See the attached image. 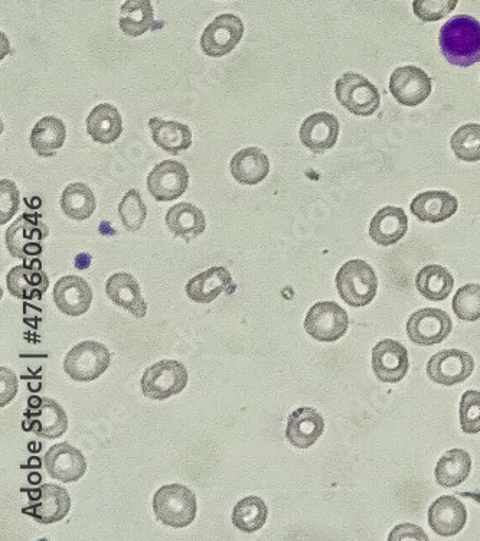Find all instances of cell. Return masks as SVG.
Returning <instances> with one entry per match:
<instances>
[{"mask_svg":"<svg viewBox=\"0 0 480 541\" xmlns=\"http://www.w3.org/2000/svg\"><path fill=\"white\" fill-rule=\"evenodd\" d=\"M440 50L457 67L480 63V22L469 15H456L440 29Z\"/></svg>","mask_w":480,"mask_h":541,"instance_id":"obj_1","label":"cell"},{"mask_svg":"<svg viewBox=\"0 0 480 541\" xmlns=\"http://www.w3.org/2000/svg\"><path fill=\"white\" fill-rule=\"evenodd\" d=\"M198 504L195 492L181 484L163 485L153 497L156 520L172 529H185L194 523Z\"/></svg>","mask_w":480,"mask_h":541,"instance_id":"obj_2","label":"cell"},{"mask_svg":"<svg viewBox=\"0 0 480 541\" xmlns=\"http://www.w3.org/2000/svg\"><path fill=\"white\" fill-rule=\"evenodd\" d=\"M336 288L342 301L352 308L370 305L378 290V277L364 260H349L336 275Z\"/></svg>","mask_w":480,"mask_h":541,"instance_id":"obj_3","label":"cell"},{"mask_svg":"<svg viewBox=\"0 0 480 541\" xmlns=\"http://www.w3.org/2000/svg\"><path fill=\"white\" fill-rule=\"evenodd\" d=\"M111 354L106 345L84 341L75 345L64 358V371L78 383H90L109 370Z\"/></svg>","mask_w":480,"mask_h":541,"instance_id":"obj_4","label":"cell"},{"mask_svg":"<svg viewBox=\"0 0 480 541\" xmlns=\"http://www.w3.org/2000/svg\"><path fill=\"white\" fill-rule=\"evenodd\" d=\"M188 380L189 374L184 364L176 360H162L146 368L140 387L148 399L163 402L182 393L188 386Z\"/></svg>","mask_w":480,"mask_h":541,"instance_id":"obj_5","label":"cell"},{"mask_svg":"<svg viewBox=\"0 0 480 541\" xmlns=\"http://www.w3.org/2000/svg\"><path fill=\"white\" fill-rule=\"evenodd\" d=\"M48 234L50 230L38 214H24L6 231V247L13 257L26 262L44 252L42 241L47 239Z\"/></svg>","mask_w":480,"mask_h":541,"instance_id":"obj_6","label":"cell"},{"mask_svg":"<svg viewBox=\"0 0 480 541\" xmlns=\"http://www.w3.org/2000/svg\"><path fill=\"white\" fill-rule=\"evenodd\" d=\"M335 94L339 103L357 116H372L381 106L380 91L361 74H344L336 81Z\"/></svg>","mask_w":480,"mask_h":541,"instance_id":"obj_7","label":"cell"},{"mask_svg":"<svg viewBox=\"0 0 480 541\" xmlns=\"http://www.w3.org/2000/svg\"><path fill=\"white\" fill-rule=\"evenodd\" d=\"M349 327L348 312L338 303L319 302L309 309L305 319L306 332L313 340L335 342L344 337Z\"/></svg>","mask_w":480,"mask_h":541,"instance_id":"obj_8","label":"cell"},{"mask_svg":"<svg viewBox=\"0 0 480 541\" xmlns=\"http://www.w3.org/2000/svg\"><path fill=\"white\" fill-rule=\"evenodd\" d=\"M243 35L244 24L237 15L225 13V15L217 16L202 32V51L208 57H225L240 44Z\"/></svg>","mask_w":480,"mask_h":541,"instance_id":"obj_9","label":"cell"},{"mask_svg":"<svg viewBox=\"0 0 480 541\" xmlns=\"http://www.w3.org/2000/svg\"><path fill=\"white\" fill-rule=\"evenodd\" d=\"M452 329L450 316L436 308L420 309L407 322L408 338L421 347L440 344L449 337Z\"/></svg>","mask_w":480,"mask_h":541,"instance_id":"obj_10","label":"cell"},{"mask_svg":"<svg viewBox=\"0 0 480 541\" xmlns=\"http://www.w3.org/2000/svg\"><path fill=\"white\" fill-rule=\"evenodd\" d=\"M189 187V172L181 162H160L148 175V189L152 198L158 202L178 200Z\"/></svg>","mask_w":480,"mask_h":541,"instance_id":"obj_11","label":"cell"},{"mask_svg":"<svg viewBox=\"0 0 480 541\" xmlns=\"http://www.w3.org/2000/svg\"><path fill=\"white\" fill-rule=\"evenodd\" d=\"M433 80L416 65L397 68L390 78V93L407 107L420 106L429 99Z\"/></svg>","mask_w":480,"mask_h":541,"instance_id":"obj_12","label":"cell"},{"mask_svg":"<svg viewBox=\"0 0 480 541\" xmlns=\"http://www.w3.org/2000/svg\"><path fill=\"white\" fill-rule=\"evenodd\" d=\"M475 360L466 351H440L427 363V376L442 386H455L472 376Z\"/></svg>","mask_w":480,"mask_h":541,"instance_id":"obj_13","label":"cell"},{"mask_svg":"<svg viewBox=\"0 0 480 541\" xmlns=\"http://www.w3.org/2000/svg\"><path fill=\"white\" fill-rule=\"evenodd\" d=\"M37 497L31 494V503L24 508L28 514L41 524H54L64 520L71 510V497L60 485L45 484L38 488Z\"/></svg>","mask_w":480,"mask_h":541,"instance_id":"obj_14","label":"cell"},{"mask_svg":"<svg viewBox=\"0 0 480 541\" xmlns=\"http://www.w3.org/2000/svg\"><path fill=\"white\" fill-rule=\"evenodd\" d=\"M410 368L407 348L394 340L378 342L372 350V370L382 383H398Z\"/></svg>","mask_w":480,"mask_h":541,"instance_id":"obj_15","label":"cell"},{"mask_svg":"<svg viewBox=\"0 0 480 541\" xmlns=\"http://www.w3.org/2000/svg\"><path fill=\"white\" fill-rule=\"evenodd\" d=\"M6 288L15 298L22 301H35L50 288V279L42 270L39 260H29L25 265L13 267L6 276Z\"/></svg>","mask_w":480,"mask_h":541,"instance_id":"obj_16","label":"cell"},{"mask_svg":"<svg viewBox=\"0 0 480 541\" xmlns=\"http://www.w3.org/2000/svg\"><path fill=\"white\" fill-rule=\"evenodd\" d=\"M44 465L51 478L64 484L77 482L87 472V461L83 453L65 442L57 443L45 453Z\"/></svg>","mask_w":480,"mask_h":541,"instance_id":"obj_17","label":"cell"},{"mask_svg":"<svg viewBox=\"0 0 480 541\" xmlns=\"http://www.w3.org/2000/svg\"><path fill=\"white\" fill-rule=\"evenodd\" d=\"M55 305L62 314L81 316L88 312L93 302V290L87 280L80 276L61 277L54 286Z\"/></svg>","mask_w":480,"mask_h":541,"instance_id":"obj_18","label":"cell"},{"mask_svg":"<svg viewBox=\"0 0 480 541\" xmlns=\"http://www.w3.org/2000/svg\"><path fill=\"white\" fill-rule=\"evenodd\" d=\"M341 125L336 116L328 112L313 113L300 127V140L313 153H323L336 145Z\"/></svg>","mask_w":480,"mask_h":541,"instance_id":"obj_19","label":"cell"},{"mask_svg":"<svg viewBox=\"0 0 480 541\" xmlns=\"http://www.w3.org/2000/svg\"><path fill=\"white\" fill-rule=\"evenodd\" d=\"M235 289L233 277L224 266H215L199 275L192 277L186 283V295L195 303L214 302L221 293L233 292Z\"/></svg>","mask_w":480,"mask_h":541,"instance_id":"obj_20","label":"cell"},{"mask_svg":"<svg viewBox=\"0 0 480 541\" xmlns=\"http://www.w3.org/2000/svg\"><path fill=\"white\" fill-rule=\"evenodd\" d=\"M466 521H468V510L452 495L437 498L429 508L431 530L439 536H456L466 526Z\"/></svg>","mask_w":480,"mask_h":541,"instance_id":"obj_21","label":"cell"},{"mask_svg":"<svg viewBox=\"0 0 480 541\" xmlns=\"http://www.w3.org/2000/svg\"><path fill=\"white\" fill-rule=\"evenodd\" d=\"M325 420L316 409L300 407L287 419L286 438L297 449H308L318 442Z\"/></svg>","mask_w":480,"mask_h":541,"instance_id":"obj_22","label":"cell"},{"mask_svg":"<svg viewBox=\"0 0 480 541\" xmlns=\"http://www.w3.org/2000/svg\"><path fill=\"white\" fill-rule=\"evenodd\" d=\"M106 293L114 305L126 309L135 318H145L148 305L142 296V289L130 273H114L106 282Z\"/></svg>","mask_w":480,"mask_h":541,"instance_id":"obj_23","label":"cell"},{"mask_svg":"<svg viewBox=\"0 0 480 541\" xmlns=\"http://www.w3.org/2000/svg\"><path fill=\"white\" fill-rule=\"evenodd\" d=\"M411 213L423 223H443L456 214L459 202L446 191L421 192L411 202Z\"/></svg>","mask_w":480,"mask_h":541,"instance_id":"obj_24","label":"cell"},{"mask_svg":"<svg viewBox=\"0 0 480 541\" xmlns=\"http://www.w3.org/2000/svg\"><path fill=\"white\" fill-rule=\"evenodd\" d=\"M29 430L42 439H57L68 429V417L61 404L55 400L41 399L37 412L28 415Z\"/></svg>","mask_w":480,"mask_h":541,"instance_id":"obj_25","label":"cell"},{"mask_svg":"<svg viewBox=\"0 0 480 541\" xmlns=\"http://www.w3.org/2000/svg\"><path fill=\"white\" fill-rule=\"evenodd\" d=\"M165 221L173 236L184 239L186 243L197 239L207 228V220L201 208L189 202L173 205Z\"/></svg>","mask_w":480,"mask_h":541,"instance_id":"obj_26","label":"cell"},{"mask_svg":"<svg viewBox=\"0 0 480 541\" xmlns=\"http://www.w3.org/2000/svg\"><path fill=\"white\" fill-rule=\"evenodd\" d=\"M230 171L238 184L259 185L270 174V161L266 153L251 146L235 153L231 159Z\"/></svg>","mask_w":480,"mask_h":541,"instance_id":"obj_27","label":"cell"},{"mask_svg":"<svg viewBox=\"0 0 480 541\" xmlns=\"http://www.w3.org/2000/svg\"><path fill=\"white\" fill-rule=\"evenodd\" d=\"M149 127L156 146L173 156L188 151L192 146L191 127L184 123L152 117L149 120Z\"/></svg>","mask_w":480,"mask_h":541,"instance_id":"obj_28","label":"cell"},{"mask_svg":"<svg viewBox=\"0 0 480 541\" xmlns=\"http://www.w3.org/2000/svg\"><path fill=\"white\" fill-rule=\"evenodd\" d=\"M408 231V217L403 208L385 207L372 218L370 236L380 246H393Z\"/></svg>","mask_w":480,"mask_h":541,"instance_id":"obj_29","label":"cell"},{"mask_svg":"<svg viewBox=\"0 0 480 541\" xmlns=\"http://www.w3.org/2000/svg\"><path fill=\"white\" fill-rule=\"evenodd\" d=\"M86 123L88 135L100 145L116 142L123 133L122 114L111 104L103 103L94 107Z\"/></svg>","mask_w":480,"mask_h":541,"instance_id":"obj_30","label":"cell"},{"mask_svg":"<svg viewBox=\"0 0 480 541\" xmlns=\"http://www.w3.org/2000/svg\"><path fill=\"white\" fill-rule=\"evenodd\" d=\"M120 29L127 37H142L148 31H156L162 28V24L156 22L150 0H126L120 8Z\"/></svg>","mask_w":480,"mask_h":541,"instance_id":"obj_31","label":"cell"},{"mask_svg":"<svg viewBox=\"0 0 480 541\" xmlns=\"http://www.w3.org/2000/svg\"><path fill=\"white\" fill-rule=\"evenodd\" d=\"M67 139V127L58 117L47 116L32 129L29 143L41 158H54Z\"/></svg>","mask_w":480,"mask_h":541,"instance_id":"obj_32","label":"cell"},{"mask_svg":"<svg viewBox=\"0 0 480 541\" xmlns=\"http://www.w3.org/2000/svg\"><path fill=\"white\" fill-rule=\"evenodd\" d=\"M470 471H472V458L468 451L452 449L439 459L434 475L440 487L453 488L463 484L468 479Z\"/></svg>","mask_w":480,"mask_h":541,"instance_id":"obj_33","label":"cell"},{"mask_svg":"<svg viewBox=\"0 0 480 541\" xmlns=\"http://www.w3.org/2000/svg\"><path fill=\"white\" fill-rule=\"evenodd\" d=\"M416 286L424 298L433 302H442L449 298L455 288V277L446 267L429 265L420 270L416 277Z\"/></svg>","mask_w":480,"mask_h":541,"instance_id":"obj_34","label":"cell"},{"mask_svg":"<svg viewBox=\"0 0 480 541\" xmlns=\"http://www.w3.org/2000/svg\"><path fill=\"white\" fill-rule=\"evenodd\" d=\"M97 208L96 197L88 185L74 182L61 195V210L70 220H88Z\"/></svg>","mask_w":480,"mask_h":541,"instance_id":"obj_35","label":"cell"},{"mask_svg":"<svg viewBox=\"0 0 480 541\" xmlns=\"http://www.w3.org/2000/svg\"><path fill=\"white\" fill-rule=\"evenodd\" d=\"M267 518H269V507L256 495H250L235 504L233 524L241 533L253 534L263 529Z\"/></svg>","mask_w":480,"mask_h":541,"instance_id":"obj_36","label":"cell"},{"mask_svg":"<svg viewBox=\"0 0 480 541\" xmlns=\"http://www.w3.org/2000/svg\"><path fill=\"white\" fill-rule=\"evenodd\" d=\"M450 146L456 158L465 162L480 161V125L468 123L456 130L450 139Z\"/></svg>","mask_w":480,"mask_h":541,"instance_id":"obj_37","label":"cell"},{"mask_svg":"<svg viewBox=\"0 0 480 541\" xmlns=\"http://www.w3.org/2000/svg\"><path fill=\"white\" fill-rule=\"evenodd\" d=\"M119 217L123 227L130 233H136L148 218V208L137 189H129L119 204Z\"/></svg>","mask_w":480,"mask_h":541,"instance_id":"obj_38","label":"cell"},{"mask_svg":"<svg viewBox=\"0 0 480 541\" xmlns=\"http://www.w3.org/2000/svg\"><path fill=\"white\" fill-rule=\"evenodd\" d=\"M453 311L462 321H478L480 319V285L469 283L457 290L453 299Z\"/></svg>","mask_w":480,"mask_h":541,"instance_id":"obj_39","label":"cell"},{"mask_svg":"<svg viewBox=\"0 0 480 541\" xmlns=\"http://www.w3.org/2000/svg\"><path fill=\"white\" fill-rule=\"evenodd\" d=\"M460 426L468 435L480 432V391L468 390L460 400Z\"/></svg>","mask_w":480,"mask_h":541,"instance_id":"obj_40","label":"cell"},{"mask_svg":"<svg viewBox=\"0 0 480 541\" xmlns=\"http://www.w3.org/2000/svg\"><path fill=\"white\" fill-rule=\"evenodd\" d=\"M459 0H414L413 12L423 22L442 21L455 11Z\"/></svg>","mask_w":480,"mask_h":541,"instance_id":"obj_41","label":"cell"},{"mask_svg":"<svg viewBox=\"0 0 480 541\" xmlns=\"http://www.w3.org/2000/svg\"><path fill=\"white\" fill-rule=\"evenodd\" d=\"M21 198H19L18 187L11 179L0 181V224L5 226L11 221L13 215L18 213Z\"/></svg>","mask_w":480,"mask_h":541,"instance_id":"obj_42","label":"cell"},{"mask_svg":"<svg viewBox=\"0 0 480 541\" xmlns=\"http://www.w3.org/2000/svg\"><path fill=\"white\" fill-rule=\"evenodd\" d=\"M18 393V377L6 367H0V407L12 402Z\"/></svg>","mask_w":480,"mask_h":541,"instance_id":"obj_43","label":"cell"},{"mask_svg":"<svg viewBox=\"0 0 480 541\" xmlns=\"http://www.w3.org/2000/svg\"><path fill=\"white\" fill-rule=\"evenodd\" d=\"M388 540H429V536L424 533L420 527L414 526V524H401V526L395 527L393 533L390 534Z\"/></svg>","mask_w":480,"mask_h":541,"instance_id":"obj_44","label":"cell"}]
</instances>
